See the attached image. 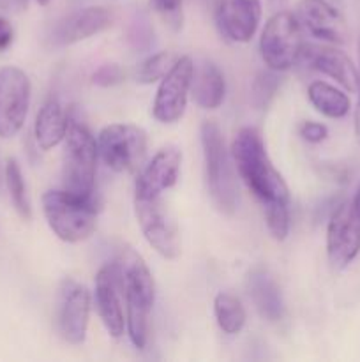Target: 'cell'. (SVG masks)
<instances>
[{"mask_svg":"<svg viewBox=\"0 0 360 362\" xmlns=\"http://www.w3.org/2000/svg\"><path fill=\"white\" fill-rule=\"evenodd\" d=\"M232 156L240 179L258 200L263 202V205L274 202L288 204V184L272 165L260 131L254 127H242L233 140Z\"/></svg>","mask_w":360,"mask_h":362,"instance_id":"cell-1","label":"cell"},{"mask_svg":"<svg viewBox=\"0 0 360 362\" xmlns=\"http://www.w3.org/2000/svg\"><path fill=\"white\" fill-rule=\"evenodd\" d=\"M115 262L122 276L129 339L138 350H143L148 339V320L155 300L154 278L143 258L131 247H124Z\"/></svg>","mask_w":360,"mask_h":362,"instance_id":"cell-2","label":"cell"},{"mask_svg":"<svg viewBox=\"0 0 360 362\" xmlns=\"http://www.w3.org/2000/svg\"><path fill=\"white\" fill-rule=\"evenodd\" d=\"M42 212L49 228L64 243L87 240L97 226L94 200L66 189L46 191L42 194Z\"/></svg>","mask_w":360,"mask_h":362,"instance_id":"cell-3","label":"cell"},{"mask_svg":"<svg viewBox=\"0 0 360 362\" xmlns=\"http://www.w3.org/2000/svg\"><path fill=\"white\" fill-rule=\"evenodd\" d=\"M64 141V189L92 198L97 172V141L85 124L74 119H69Z\"/></svg>","mask_w":360,"mask_h":362,"instance_id":"cell-4","label":"cell"},{"mask_svg":"<svg viewBox=\"0 0 360 362\" xmlns=\"http://www.w3.org/2000/svg\"><path fill=\"white\" fill-rule=\"evenodd\" d=\"M201 145H203L205 173L212 202L222 214H233L236 209V182L232 161L226 151L224 138L215 122L201 124Z\"/></svg>","mask_w":360,"mask_h":362,"instance_id":"cell-5","label":"cell"},{"mask_svg":"<svg viewBox=\"0 0 360 362\" xmlns=\"http://www.w3.org/2000/svg\"><path fill=\"white\" fill-rule=\"evenodd\" d=\"M302 27L293 13L279 11L265 25L260 39L261 59L268 69L288 71L300 59L304 48Z\"/></svg>","mask_w":360,"mask_h":362,"instance_id":"cell-6","label":"cell"},{"mask_svg":"<svg viewBox=\"0 0 360 362\" xmlns=\"http://www.w3.org/2000/svg\"><path fill=\"white\" fill-rule=\"evenodd\" d=\"M97 151L113 172H133L147 154V133L134 124H109L99 133Z\"/></svg>","mask_w":360,"mask_h":362,"instance_id":"cell-7","label":"cell"},{"mask_svg":"<svg viewBox=\"0 0 360 362\" xmlns=\"http://www.w3.org/2000/svg\"><path fill=\"white\" fill-rule=\"evenodd\" d=\"M134 209L140 228L147 243L161 255L162 258L173 260L180 255V235L175 221L169 216L168 209L162 204L161 197L136 198Z\"/></svg>","mask_w":360,"mask_h":362,"instance_id":"cell-8","label":"cell"},{"mask_svg":"<svg viewBox=\"0 0 360 362\" xmlns=\"http://www.w3.org/2000/svg\"><path fill=\"white\" fill-rule=\"evenodd\" d=\"M30 80L16 66L0 67V138L20 133L30 106Z\"/></svg>","mask_w":360,"mask_h":362,"instance_id":"cell-9","label":"cell"},{"mask_svg":"<svg viewBox=\"0 0 360 362\" xmlns=\"http://www.w3.org/2000/svg\"><path fill=\"white\" fill-rule=\"evenodd\" d=\"M194 62L191 57H179L164 78L155 94L152 113L161 124H175L182 119L187 106V98L193 81Z\"/></svg>","mask_w":360,"mask_h":362,"instance_id":"cell-10","label":"cell"},{"mask_svg":"<svg viewBox=\"0 0 360 362\" xmlns=\"http://www.w3.org/2000/svg\"><path fill=\"white\" fill-rule=\"evenodd\" d=\"M360 253V216L352 202L339 205L327 228L328 264L335 271H344Z\"/></svg>","mask_w":360,"mask_h":362,"instance_id":"cell-11","label":"cell"},{"mask_svg":"<svg viewBox=\"0 0 360 362\" xmlns=\"http://www.w3.org/2000/svg\"><path fill=\"white\" fill-rule=\"evenodd\" d=\"M90 318V292L74 279H64L59 288L56 325L64 341L80 345L85 341Z\"/></svg>","mask_w":360,"mask_h":362,"instance_id":"cell-12","label":"cell"},{"mask_svg":"<svg viewBox=\"0 0 360 362\" xmlns=\"http://www.w3.org/2000/svg\"><path fill=\"white\" fill-rule=\"evenodd\" d=\"M124 285L116 262L99 269L95 276V308L102 325L113 338H120L126 329Z\"/></svg>","mask_w":360,"mask_h":362,"instance_id":"cell-13","label":"cell"},{"mask_svg":"<svg viewBox=\"0 0 360 362\" xmlns=\"http://www.w3.org/2000/svg\"><path fill=\"white\" fill-rule=\"evenodd\" d=\"M295 16L302 30L325 42L341 45L348 37L342 16L327 0H300Z\"/></svg>","mask_w":360,"mask_h":362,"instance_id":"cell-14","label":"cell"},{"mask_svg":"<svg viewBox=\"0 0 360 362\" xmlns=\"http://www.w3.org/2000/svg\"><path fill=\"white\" fill-rule=\"evenodd\" d=\"M261 20L260 0H219L215 23L232 42H247L256 34Z\"/></svg>","mask_w":360,"mask_h":362,"instance_id":"cell-15","label":"cell"},{"mask_svg":"<svg viewBox=\"0 0 360 362\" xmlns=\"http://www.w3.org/2000/svg\"><path fill=\"white\" fill-rule=\"evenodd\" d=\"M299 60L306 64L309 69L318 71V73L335 80L344 90L359 92V69L346 53L330 48V46L306 45L304 42Z\"/></svg>","mask_w":360,"mask_h":362,"instance_id":"cell-16","label":"cell"},{"mask_svg":"<svg viewBox=\"0 0 360 362\" xmlns=\"http://www.w3.org/2000/svg\"><path fill=\"white\" fill-rule=\"evenodd\" d=\"M182 152L176 147H164L147 163L136 179L134 197L155 198L169 189L179 179Z\"/></svg>","mask_w":360,"mask_h":362,"instance_id":"cell-17","label":"cell"},{"mask_svg":"<svg viewBox=\"0 0 360 362\" xmlns=\"http://www.w3.org/2000/svg\"><path fill=\"white\" fill-rule=\"evenodd\" d=\"M113 14L112 11L101 6L83 7L71 16H67L62 23L56 27L55 39L60 45H74L78 41L101 34L102 30L112 27Z\"/></svg>","mask_w":360,"mask_h":362,"instance_id":"cell-18","label":"cell"},{"mask_svg":"<svg viewBox=\"0 0 360 362\" xmlns=\"http://www.w3.org/2000/svg\"><path fill=\"white\" fill-rule=\"evenodd\" d=\"M247 292L261 318L268 322H281L284 317V303L281 290L265 269H254L247 278Z\"/></svg>","mask_w":360,"mask_h":362,"instance_id":"cell-19","label":"cell"},{"mask_svg":"<svg viewBox=\"0 0 360 362\" xmlns=\"http://www.w3.org/2000/svg\"><path fill=\"white\" fill-rule=\"evenodd\" d=\"M191 95L203 110H215L222 105L226 95L224 74L212 62H200L194 66Z\"/></svg>","mask_w":360,"mask_h":362,"instance_id":"cell-20","label":"cell"},{"mask_svg":"<svg viewBox=\"0 0 360 362\" xmlns=\"http://www.w3.org/2000/svg\"><path fill=\"white\" fill-rule=\"evenodd\" d=\"M69 119L59 99H48L35 117L34 134L41 151H49L66 138Z\"/></svg>","mask_w":360,"mask_h":362,"instance_id":"cell-21","label":"cell"},{"mask_svg":"<svg viewBox=\"0 0 360 362\" xmlns=\"http://www.w3.org/2000/svg\"><path fill=\"white\" fill-rule=\"evenodd\" d=\"M307 98L311 105L328 119H342L348 115L352 101L341 88L327 83V81H313L307 88Z\"/></svg>","mask_w":360,"mask_h":362,"instance_id":"cell-22","label":"cell"},{"mask_svg":"<svg viewBox=\"0 0 360 362\" xmlns=\"http://www.w3.org/2000/svg\"><path fill=\"white\" fill-rule=\"evenodd\" d=\"M214 313L217 325L226 334H239L246 325V310L239 297L221 292L214 300Z\"/></svg>","mask_w":360,"mask_h":362,"instance_id":"cell-23","label":"cell"},{"mask_svg":"<svg viewBox=\"0 0 360 362\" xmlns=\"http://www.w3.org/2000/svg\"><path fill=\"white\" fill-rule=\"evenodd\" d=\"M4 177H6V186L14 209H16L21 219L28 221L32 218V207L30 200H28L27 184H25L23 173H21V168L16 159H7L6 168H4Z\"/></svg>","mask_w":360,"mask_h":362,"instance_id":"cell-24","label":"cell"},{"mask_svg":"<svg viewBox=\"0 0 360 362\" xmlns=\"http://www.w3.org/2000/svg\"><path fill=\"white\" fill-rule=\"evenodd\" d=\"M179 57L173 55L169 52H159L150 55L148 59H145L143 62L138 66L136 69V81L138 83H154V81L161 80L168 74V71L172 69L173 64L176 62Z\"/></svg>","mask_w":360,"mask_h":362,"instance_id":"cell-25","label":"cell"},{"mask_svg":"<svg viewBox=\"0 0 360 362\" xmlns=\"http://www.w3.org/2000/svg\"><path fill=\"white\" fill-rule=\"evenodd\" d=\"M279 87H281V78H279L277 71H261L256 80L253 81V87H251V103H253L254 108H267L277 94Z\"/></svg>","mask_w":360,"mask_h":362,"instance_id":"cell-26","label":"cell"},{"mask_svg":"<svg viewBox=\"0 0 360 362\" xmlns=\"http://www.w3.org/2000/svg\"><path fill=\"white\" fill-rule=\"evenodd\" d=\"M265 221L275 240H284L289 233V212L286 202L265 204Z\"/></svg>","mask_w":360,"mask_h":362,"instance_id":"cell-27","label":"cell"},{"mask_svg":"<svg viewBox=\"0 0 360 362\" xmlns=\"http://www.w3.org/2000/svg\"><path fill=\"white\" fill-rule=\"evenodd\" d=\"M152 9L161 16V20L172 30L179 32L184 25L182 0H150Z\"/></svg>","mask_w":360,"mask_h":362,"instance_id":"cell-28","label":"cell"},{"mask_svg":"<svg viewBox=\"0 0 360 362\" xmlns=\"http://www.w3.org/2000/svg\"><path fill=\"white\" fill-rule=\"evenodd\" d=\"M122 80L124 71L116 64H104L92 74V81L99 87H113V85H119Z\"/></svg>","mask_w":360,"mask_h":362,"instance_id":"cell-29","label":"cell"},{"mask_svg":"<svg viewBox=\"0 0 360 362\" xmlns=\"http://www.w3.org/2000/svg\"><path fill=\"white\" fill-rule=\"evenodd\" d=\"M300 136L304 138L309 144H321V141L327 140L328 129L325 124L313 122V120H307V122H302L299 127Z\"/></svg>","mask_w":360,"mask_h":362,"instance_id":"cell-30","label":"cell"},{"mask_svg":"<svg viewBox=\"0 0 360 362\" xmlns=\"http://www.w3.org/2000/svg\"><path fill=\"white\" fill-rule=\"evenodd\" d=\"M152 35H154V32L148 28L147 21H134L133 28L129 30L131 42L140 49H147L150 46Z\"/></svg>","mask_w":360,"mask_h":362,"instance_id":"cell-31","label":"cell"},{"mask_svg":"<svg viewBox=\"0 0 360 362\" xmlns=\"http://www.w3.org/2000/svg\"><path fill=\"white\" fill-rule=\"evenodd\" d=\"M14 39V30L13 25L6 20V18L0 16V52L7 49L11 46Z\"/></svg>","mask_w":360,"mask_h":362,"instance_id":"cell-32","label":"cell"},{"mask_svg":"<svg viewBox=\"0 0 360 362\" xmlns=\"http://www.w3.org/2000/svg\"><path fill=\"white\" fill-rule=\"evenodd\" d=\"M355 136H356V140L360 141V101H359V105H356V110H355Z\"/></svg>","mask_w":360,"mask_h":362,"instance_id":"cell-33","label":"cell"},{"mask_svg":"<svg viewBox=\"0 0 360 362\" xmlns=\"http://www.w3.org/2000/svg\"><path fill=\"white\" fill-rule=\"evenodd\" d=\"M352 205H353V209H355V212H356V214L360 216V187H359V191H356L355 198H353Z\"/></svg>","mask_w":360,"mask_h":362,"instance_id":"cell-34","label":"cell"},{"mask_svg":"<svg viewBox=\"0 0 360 362\" xmlns=\"http://www.w3.org/2000/svg\"><path fill=\"white\" fill-rule=\"evenodd\" d=\"M359 94H360V39H359Z\"/></svg>","mask_w":360,"mask_h":362,"instance_id":"cell-35","label":"cell"},{"mask_svg":"<svg viewBox=\"0 0 360 362\" xmlns=\"http://www.w3.org/2000/svg\"><path fill=\"white\" fill-rule=\"evenodd\" d=\"M48 2H49V0H37L39 6H46V4H48Z\"/></svg>","mask_w":360,"mask_h":362,"instance_id":"cell-36","label":"cell"},{"mask_svg":"<svg viewBox=\"0 0 360 362\" xmlns=\"http://www.w3.org/2000/svg\"><path fill=\"white\" fill-rule=\"evenodd\" d=\"M272 2H274V4H282V2H284V0H272Z\"/></svg>","mask_w":360,"mask_h":362,"instance_id":"cell-37","label":"cell"},{"mask_svg":"<svg viewBox=\"0 0 360 362\" xmlns=\"http://www.w3.org/2000/svg\"><path fill=\"white\" fill-rule=\"evenodd\" d=\"M23 2H27V0H23Z\"/></svg>","mask_w":360,"mask_h":362,"instance_id":"cell-38","label":"cell"}]
</instances>
